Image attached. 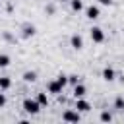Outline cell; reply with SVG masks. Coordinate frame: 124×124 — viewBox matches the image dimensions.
Segmentation results:
<instances>
[{
    "mask_svg": "<svg viewBox=\"0 0 124 124\" xmlns=\"http://www.w3.org/2000/svg\"><path fill=\"white\" fill-rule=\"evenodd\" d=\"M21 108L27 112V114H39L41 112V105H39V101L37 99H31V97H25L23 99V103H21Z\"/></svg>",
    "mask_w": 124,
    "mask_h": 124,
    "instance_id": "1",
    "label": "cell"
},
{
    "mask_svg": "<svg viewBox=\"0 0 124 124\" xmlns=\"http://www.w3.org/2000/svg\"><path fill=\"white\" fill-rule=\"evenodd\" d=\"M83 12H85V17H87V19H91V21H95V19H99V17H101V8H99L97 4H91V6L83 8Z\"/></svg>",
    "mask_w": 124,
    "mask_h": 124,
    "instance_id": "2",
    "label": "cell"
},
{
    "mask_svg": "<svg viewBox=\"0 0 124 124\" xmlns=\"http://www.w3.org/2000/svg\"><path fill=\"white\" fill-rule=\"evenodd\" d=\"M62 120H64V122H79V120H81V112H78L76 108H74V110L68 108V110L62 112Z\"/></svg>",
    "mask_w": 124,
    "mask_h": 124,
    "instance_id": "3",
    "label": "cell"
},
{
    "mask_svg": "<svg viewBox=\"0 0 124 124\" xmlns=\"http://www.w3.org/2000/svg\"><path fill=\"white\" fill-rule=\"evenodd\" d=\"M89 37H91L93 43H103V41H105V31H103L101 27L93 25V27L89 29Z\"/></svg>",
    "mask_w": 124,
    "mask_h": 124,
    "instance_id": "4",
    "label": "cell"
},
{
    "mask_svg": "<svg viewBox=\"0 0 124 124\" xmlns=\"http://www.w3.org/2000/svg\"><path fill=\"white\" fill-rule=\"evenodd\" d=\"M62 91H64V85H62V83H58L56 79L48 81V85H46V93H50V95H60Z\"/></svg>",
    "mask_w": 124,
    "mask_h": 124,
    "instance_id": "5",
    "label": "cell"
},
{
    "mask_svg": "<svg viewBox=\"0 0 124 124\" xmlns=\"http://www.w3.org/2000/svg\"><path fill=\"white\" fill-rule=\"evenodd\" d=\"M74 108H76L78 112H89V110H91V103H89V101H85L83 97H79V99H76Z\"/></svg>",
    "mask_w": 124,
    "mask_h": 124,
    "instance_id": "6",
    "label": "cell"
},
{
    "mask_svg": "<svg viewBox=\"0 0 124 124\" xmlns=\"http://www.w3.org/2000/svg\"><path fill=\"white\" fill-rule=\"evenodd\" d=\"M35 33H37V27H35L33 23H23V25H21V37H23V39H31Z\"/></svg>",
    "mask_w": 124,
    "mask_h": 124,
    "instance_id": "7",
    "label": "cell"
},
{
    "mask_svg": "<svg viewBox=\"0 0 124 124\" xmlns=\"http://www.w3.org/2000/svg\"><path fill=\"white\" fill-rule=\"evenodd\" d=\"M70 46H72L74 50H81V48H83V37H81L79 33H74V35L70 37Z\"/></svg>",
    "mask_w": 124,
    "mask_h": 124,
    "instance_id": "8",
    "label": "cell"
},
{
    "mask_svg": "<svg viewBox=\"0 0 124 124\" xmlns=\"http://www.w3.org/2000/svg\"><path fill=\"white\" fill-rule=\"evenodd\" d=\"M101 78H103L105 81H114V79H116V72H114V68L105 66V68H103V72H101Z\"/></svg>",
    "mask_w": 124,
    "mask_h": 124,
    "instance_id": "9",
    "label": "cell"
},
{
    "mask_svg": "<svg viewBox=\"0 0 124 124\" xmlns=\"http://www.w3.org/2000/svg\"><path fill=\"white\" fill-rule=\"evenodd\" d=\"M74 89H72V95H74V99H79V97H85V93H87V87L79 81V83H76V85H72Z\"/></svg>",
    "mask_w": 124,
    "mask_h": 124,
    "instance_id": "10",
    "label": "cell"
},
{
    "mask_svg": "<svg viewBox=\"0 0 124 124\" xmlns=\"http://www.w3.org/2000/svg\"><path fill=\"white\" fill-rule=\"evenodd\" d=\"M21 79H23L25 83H35V81H37V72H35V70H27V72H23Z\"/></svg>",
    "mask_w": 124,
    "mask_h": 124,
    "instance_id": "11",
    "label": "cell"
},
{
    "mask_svg": "<svg viewBox=\"0 0 124 124\" xmlns=\"http://www.w3.org/2000/svg\"><path fill=\"white\" fill-rule=\"evenodd\" d=\"M12 87V79L8 76H0V91H8Z\"/></svg>",
    "mask_w": 124,
    "mask_h": 124,
    "instance_id": "12",
    "label": "cell"
},
{
    "mask_svg": "<svg viewBox=\"0 0 124 124\" xmlns=\"http://www.w3.org/2000/svg\"><path fill=\"white\" fill-rule=\"evenodd\" d=\"M70 8H72V12H81L85 6L81 0H70Z\"/></svg>",
    "mask_w": 124,
    "mask_h": 124,
    "instance_id": "13",
    "label": "cell"
},
{
    "mask_svg": "<svg viewBox=\"0 0 124 124\" xmlns=\"http://www.w3.org/2000/svg\"><path fill=\"white\" fill-rule=\"evenodd\" d=\"M37 101H39L41 107H46V105H48V95L41 91V93H37Z\"/></svg>",
    "mask_w": 124,
    "mask_h": 124,
    "instance_id": "14",
    "label": "cell"
},
{
    "mask_svg": "<svg viewBox=\"0 0 124 124\" xmlns=\"http://www.w3.org/2000/svg\"><path fill=\"white\" fill-rule=\"evenodd\" d=\"M10 62H12V58L8 54H0V68H8Z\"/></svg>",
    "mask_w": 124,
    "mask_h": 124,
    "instance_id": "15",
    "label": "cell"
},
{
    "mask_svg": "<svg viewBox=\"0 0 124 124\" xmlns=\"http://www.w3.org/2000/svg\"><path fill=\"white\" fill-rule=\"evenodd\" d=\"M81 81V76H78V74H70L68 76V83L70 85H76V83H79Z\"/></svg>",
    "mask_w": 124,
    "mask_h": 124,
    "instance_id": "16",
    "label": "cell"
},
{
    "mask_svg": "<svg viewBox=\"0 0 124 124\" xmlns=\"http://www.w3.org/2000/svg\"><path fill=\"white\" fill-rule=\"evenodd\" d=\"M99 118H101V122H112V114H110L108 110H103Z\"/></svg>",
    "mask_w": 124,
    "mask_h": 124,
    "instance_id": "17",
    "label": "cell"
},
{
    "mask_svg": "<svg viewBox=\"0 0 124 124\" xmlns=\"http://www.w3.org/2000/svg\"><path fill=\"white\" fill-rule=\"evenodd\" d=\"M114 108L116 110H124V97H116L114 99Z\"/></svg>",
    "mask_w": 124,
    "mask_h": 124,
    "instance_id": "18",
    "label": "cell"
},
{
    "mask_svg": "<svg viewBox=\"0 0 124 124\" xmlns=\"http://www.w3.org/2000/svg\"><path fill=\"white\" fill-rule=\"evenodd\" d=\"M54 79H56V81H58V83H62V85H64V87H66V85H68V76H66V74H58V76H56V78H54Z\"/></svg>",
    "mask_w": 124,
    "mask_h": 124,
    "instance_id": "19",
    "label": "cell"
},
{
    "mask_svg": "<svg viewBox=\"0 0 124 124\" xmlns=\"http://www.w3.org/2000/svg\"><path fill=\"white\" fill-rule=\"evenodd\" d=\"M6 103H8L6 93H2V91H0V108H2V107H6Z\"/></svg>",
    "mask_w": 124,
    "mask_h": 124,
    "instance_id": "20",
    "label": "cell"
},
{
    "mask_svg": "<svg viewBox=\"0 0 124 124\" xmlns=\"http://www.w3.org/2000/svg\"><path fill=\"white\" fill-rule=\"evenodd\" d=\"M101 6H112V0H97Z\"/></svg>",
    "mask_w": 124,
    "mask_h": 124,
    "instance_id": "21",
    "label": "cell"
},
{
    "mask_svg": "<svg viewBox=\"0 0 124 124\" xmlns=\"http://www.w3.org/2000/svg\"><path fill=\"white\" fill-rule=\"evenodd\" d=\"M45 10H46V14H54V6H52V4H48Z\"/></svg>",
    "mask_w": 124,
    "mask_h": 124,
    "instance_id": "22",
    "label": "cell"
},
{
    "mask_svg": "<svg viewBox=\"0 0 124 124\" xmlns=\"http://www.w3.org/2000/svg\"><path fill=\"white\" fill-rule=\"evenodd\" d=\"M56 2H70V0H56Z\"/></svg>",
    "mask_w": 124,
    "mask_h": 124,
    "instance_id": "23",
    "label": "cell"
}]
</instances>
